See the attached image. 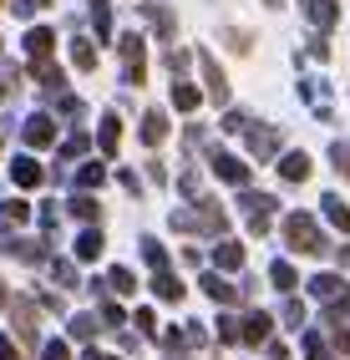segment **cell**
<instances>
[{
	"label": "cell",
	"instance_id": "cell-1",
	"mask_svg": "<svg viewBox=\"0 0 350 360\" xmlns=\"http://www.w3.org/2000/svg\"><path fill=\"white\" fill-rule=\"evenodd\" d=\"M285 238H290L294 254H325V233L315 229L310 213H290V219H285Z\"/></svg>",
	"mask_w": 350,
	"mask_h": 360
},
{
	"label": "cell",
	"instance_id": "cell-2",
	"mask_svg": "<svg viewBox=\"0 0 350 360\" xmlns=\"http://www.w3.org/2000/svg\"><path fill=\"white\" fill-rule=\"evenodd\" d=\"M310 295L325 300V304H350V284H345L340 274H315V279H310Z\"/></svg>",
	"mask_w": 350,
	"mask_h": 360
},
{
	"label": "cell",
	"instance_id": "cell-3",
	"mask_svg": "<svg viewBox=\"0 0 350 360\" xmlns=\"http://www.w3.org/2000/svg\"><path fill=\"white\" fill-rule=\"evenodd\" d=\"M117 46H122V61H127V82L143 86V77H148V71H143V36H122Z\"/></svg>",
	"mask_w": 350,
	"mask_h": 360
},
{
	"label": "cell",
	"instance_id": "cell-4",
	"mask_svg": "<svg viewBox=\"0 0 350 360\" xmlns=\"http://www.w3.org/2000/svg\"><path fill=\"white\" fill-rule=\"evenodd\" d=\"M198 61H203V77H208V97H214V102H228V82H223V71H219V61L208 56V51H203Z\"/></svg>",
	"mask_w": 350,
	"mask_h": 360
},
{
	"label": "cell",
	"instance_id": "cell-5",
	"mask_svg": "<svg viewBox=\"0 0 350 360\" xmlns=\"http://www.w3.org/2000/svg\"><path fill=\"white\" fill-rule=\"evenodd\" d=\"M305 15L315 20L320 31H330V26H335V15H340V6H335V0H305Z\"/></svg>",
	"mask_w": 350,
	"mask_h": 360
},
{
	"label": "cell",
	"instance_id": "cell-6",
	"mask_svg": "<svg viewBox=\"0 0 350 360\" xmlns=\"http://www.w3.org/2000/svg\"><path fill=\"white\" fill-rule=\"evenodd\" d=\"M26 142H31V148H51V142H56L51 117H31V122H26Z\"/></svg>",
	"mask_w": 350,
	"mask_h": 360
},
{
	"label": "cell",
	"instance_id": "cell-7",
	"mask_svg": "<svg viewBox=\"0 0 350 360\" xmlns=\"http://www.w3.org/2000/svg\"><path fill=\"white\" fill-rule=\"evenodd\" d=\"M214 173H219L223 183H249V167H244L239 158H228V153H219V158H214Z\"/></svg>",
	"mask_w": 350,
	"mask_h": 360
},
{
	"label": "cell",
	"instance_id": "cell-8",
	"mask_svg": "<svg viewBox=\"0 0 350 360\" xmlns=\"http://www.w3.org/2000/svg\"><path fill=\"white\" fill-rule=\"evenodd\" d=\"M249 132V148H254V158H269L274 148H279V132H269V127H244Z\"/></svg>",
	"mask_w": 350,
	"mask_h": 360
},
{
	"label": "cell",
	"instance_id": "cell-9",
	"mask_svg": "<svg viewBox=\"0 0 350 360\" xmlns=\"http://www.w3.org/2000/svg\"><path fill=\"white\" fill-rule=\"evenodd\" d=\"M11 178H15L20 188H36V183L46 178V173H41V162H36V158H15V167H11Z\"/></svg>",
	"mask_w": 350,
	"mask_h": 360
},
{
	"label": "cell",
	"instance_id": "cell-10",
	"mask_svg": "<svg viewBox=\"0 0 350 360\" xmlns=\"http://www.w3.org/2000/svg\"><path fill=\"white\" fill-rule=\"evenodd\" d=\"M279 173H285V183H305L310 178V158L305 153H290L285 162H279Z\"/></svg>",
	"mask_w": 350,
	"mask_h": 360
},
{
	"label": "cell",
	"instance_id": "cell-11",
	"mask_svg": "<svg viewBox=\"0 0 350 360\" xmlns=\"http://www.w3.org/2000/svg\"><path fill=\"white\" fill-rule=\"evenodd\" d=\"M269 325H274V320H269V315H259V309H254V315L244 320V340H249V345H264V340H269Z\"/></svg>",
	"mask_w": 350,
	"mask_h": 360
},
{
	"label": "cell",
	"instance_id": "cell-12",
	"mask_svg": "<svg viewBox=\"0 0 350 360\" xmlns=\"http://www.w3.org/2000/svg\"><path fill=\"white\" fill-rule=\"evenodd\" d=\"M51 41H56L51 31H26V56L31 61H46V56H51Z\"/></svg>",
	"mask_w": 350,
	"mask_h": 360
},
{
	"label": "cell",
	"instance_id": "cell-13",
	"mask_svg": "<svg viewBox=\"0 0 350 360\" xmlns=\"http://www.w3.org/2000/svg\"><path fill=\"white\" fill-rule=\"evenodd\" d=\"M320 203H325V219H330V224H335L340 233H350V208H345V203H340L335 193H330V198H320Z\"/></svg>",
	"mask_w": 350,
	"mask_h": 360
},
{
	"label": "cell",
	"instance_id": "cell-14",
	"mask_svg": "<svg viewBox=\"0 0 350 360\" xmlns=\"http://www.w3.org/2000/svg\"><path fill=\"white\" fill-rule=\"evenodd\" d=\"M203 290H208V295H214L219 304H233V300H239V290H233V284H228V279H219V274H208V279H203Z\"/></svg>",
	"mask_w": 350,
	"mask_h": 360
},
{
	"label": "cell",
	"instance_id": "cell-15",
	"mask_svg": "<svg viewBox=\"0 0 350 360\" xmlns=\"http://www.w3.org/2000/svg\"><path fill=\"white\" fill-rule=\"evenodd\" d=\"M162 137H168V117H162V112H148V122H143V142L153 148V142H162Z\"/></svg>",
	"mask_w": 350,
	"mask_h": 360
},
{
	"label": "cell",
	"instance_id": "cell-16",
	"mask_svg": "<svg viewBox=\"0 0 350 360\" xmlns=\"http://www.w3.org/2000/svg\"><path fill=\"white\" fill-rule=\"evenodd\" d=\"M153 290H157L162 300H168V304H178V300H183V279H173V274H157V279H153Z\"/></svg>",
	"mask_w": 350,
	"mask_h": 360
},
{
	"label": "cell",
	"instance_id": "cell-17",
	"mask_svg": "<svg viewBox=\"0 0 350 360\" xmlns=\"http://www.w3.org/2000/svg\"><path fill=\"white\" fill-rule=\"evenodd\" d=\"M173 107H178V112H193V107H198V86L178 82V86H173Z\"/></svg>",
	"mask_w": 350,
	"mask_h": 360
},
{
	"label": "cell",
	"instance_id": "cell-18",
	"mask_svg": "<svg viewBox=\"0 0 350 360\" xmlns=\"http://www.w3.org/2000/svg\"><path fill=\"white\" fill-rule=\"evenodd\" d=\"M97 254H102V233L86 229V233L77 238V259H97Z\"/></svg>",
	"mask_w": 350,
	"mask_h": 360
},
{
	"label": "cell",
	"instance_id": "cell-19",
	"mask_svg": "<svg viewBox=\"0 0 350 360\" xmlns=\"http://www.w3.org/2000/svg\"><path fill=\"white\" fill-rule=\"evenodd\" d=\"M97 330H102L97 315H77V320H72V335H77V340H97Z\"/></svg>",
	"mask_w": 350,
	"mask_h": 360
},
{
	"label": "cell",
	"instance_id": "cell-20",
	"mask_svg": "<svg viewBox=\"0 0 350 360\" xmlns=\"http://www.w3.org/2000/svg\"><path fill=\"white\" fill-rule=\"evenodd\" d=\"M107 284H112V295H132V290H137L132 269H112V274H107Z\"/></svg>",
	"mask_w": 350,
	"mask_h": 360
},
{
	"label": "cell",
	"instance_id": "cell-21",
	"mask_svg": "<svg viewBox=\"0 0 350 360\" xmlns=\"http://www.w3.org/2000/svg\"><path fill=\"white\" fill-rule=\"evenodd\" d=\"M244 264V249L239 244H219V269H239Z\"/></svg>",
	"mask_w": 350,
	"mask_h": 360
},
{
	"label": "cell",
	"instance_id": "cell-22",
	"mask_svg": "<svg viewBox=\"0 0 350 360\" xmlns=\"http://www.w3.org/2000/svg\"><path fill=\"white\" fill-rule=\"evenodd\" d=\"M117 142H122V127H117V117H107V127H102V153H117Z\"/></svg>",
	"mask_w": 350,
	"mask_h": 360
},
{
	"label": "cell",
	"instance_id": "cell-23",
	"mask_svg": "<svg viewBox=\"0 0 350 360\" xmlns=\"http://www.w3.org/2000/svg\"><path fill=\"white\" fill-rule=\"evenodd\" d=\"M269 279H274V290H294V269H290V264H274Z\"/></svg>",
	"mask_w": 350,
	"mask_h": 360
},
{
	"label": "cell",
	"instance_id": "cell-24",
	"mask_svg": "<svg viewBox=\"0 0 350 360\" xmlns=\"http://www.w3.org/2000/svg\"><path fill=\"white\" fill-rule=\"evenodd\" d=\"M102 178H107V167H102V162H86V167H82V178H77V183H82V188H97Z\"/></svg>",
	"mask_w": 350,
	"mask_h": 360
},
{
	"label": "cell",
	"instance_id": "cell-25",
	"mask_svg": "<svg viewBox=\"0 0 350 360\" xmlns=\"http://www.w3.org/2000/svg\"><path fill=\"white\" fill-rule=\"evenodd\" d=\"M132 325L143 330V335H157V315H153V309H137V315H132Z\"/></svg>",
	"mask_w": 350,
	"mask_h": 360
},
{
	"label": "cell",
	"instance_id": "cell-26",
	"mask_svg": "<svg viewBox=\"0 0 350 360\" xmlns=\"http://www.w3.org/2000/svg\"><path fill=\"white\" fill-rule=\"evenodd\" d=\"M325 355H330V350H325L320 335H305V360H325Z\"/></svg>",
	"mask_w": 350,
	"mask_h": 360
},
{
	"label": "cell",
	"instance_id": "cell-27",
	"mask_svg": "<svg viewBox=\"0 0 350 360\" xmlns=\"http://www.w3.org/2000/svg\"><path fill=\"white\" fill-rule=\"evenodd\" d=\"M51 274H56V279L66 284V290H72V284H77V269H72V264H66V259H56V264H51Z\"/></svg>",
	"mask_w": 350,
	"mask_h": 360
},
{
	"label": "cell",
	"instance_id": "cell-28",
	"mask_svg": "<svg viewBox=\"0 0 350 360\" xmlns=\"http://www.w3.org/2000/svg\"><path fill=\"white\" fill-rule=\"evenodd\" d=\"M72 56H77V66H82V71L97 66V51H91V46H72Z\"/></svg>",
	"mask_w": 350,
	"mask_h": 360
},
{
	"label": "cell",
	"instance_id": "cell-29",
	"mask_svg": "<svg viewBox=\"0 0 350 360\" xmlns=\"http://www.w3.org/2000/svg\"><path fill=\"white\" fill-rule=\"evenodd\" d=\"M330 158H335V167H340V173L350 178V142H335V153H330Z\"/></svg>",
	"mask_w": 350,
	"mask_h": 360
},
{
	"label": "cell",
	"instance_id": "cell-30",
	"mask_svg": "<svg viewBox=\"0 0 350 360\" xmlns=\"http://www.w3.org/2000/svg\"><path fill=\"white\" fill-rule=\"evenodd\" d=\"M72 213H82V219H97V203H91V198H86V193H82V198H77V203H72Z\"/></svg>",
	"mask_w": 350,
	"mask_h": 360
},
{
	"label": "cell",
	"instance_id": "cell-31",
	"mask_svg": "<svg viewBox=\"0 0 350 360\" xmlns=\"http://www.w3.org/2000/svg\"><path fill=\"white\" fill-rule=\"evenodd\" d=\"M46 6H51V0H15L20 15H36V11H46Z\"/></svg>",
	"mask_w": 350,
	"mask_h": 360
},
{
	"label": "cell",
	"instance_id": "cell-32",
	"mask_svg": "<svg viewBox=\"0 0 350 360\" xmlns=\"http://www.w3.org/2000/svg\"><path fill=\"white\" fill-rule=\"evenodd\" d=\"M143 254H148V264H153V269H162V264H168V254H162L157 244H143Z\"/></svg>",
	"mask_w": 350,
	"mask_h": 360
},
{
	"label": "cell",
	"instance_id": "cell-33",
	"mask_svg": "<svg viewBox=\"0 0 350 360\" xmlns=\"http://www.w3.org/2000/svg\"><path fill=\"white\" fill-rule=\"evenodd\" d=\"M82 148H86V137H82V132H77V137H66V148H61V153H66V158H77V153H82Z\"/></svg>",
	"mask_w": 350,
	"mask_h": 360
},
{
	"label": "cell",
	"instance_id": "cell-34",
	"mask_svg": "<svg viewBox=\"0 0 350 360\" xmlns=\"http://www.w3.org/2000/svg\"><path fill=\"white\" fill-rule=\"evenodd\" d=\"M41 360H72V355H66V345H46V355Z\"/></svg>",
	"mask_w": 350,
	"mask_h": 360
},
{
	"label": "cell",
	"instance_id": "cell-35",
	"mask_svg": "<svg viewBox=\"0 0 350 360\" xmlns=\"http://www.w3.org/2000/svg\"><path fill=\"white\" fill-rule=\"evenodd\" d=\"M0 360H15V345L6 340V335H0Z\"/></svg>",
	"mask_w": 350,
	"mask_h": 360
},
{
	"label": "cell",
	"instance_id": "cell-36",
	"mask_svg": "<svg viewBox=\"0 0 350 360\" xmlns=\"http://www.w3.org/2000/svg\"><path fill=\"white\" fill-rule=\"evenodd\" d=\"M335 350H350V330H335Z\"/></svg>",
	"mask_w": 350,
	"mask_h": 360
},
{
	"label": "cell",
	"instance_id": "cell-37",
	"mask_svg": "<svg viewBox=\"0 0 350 360\" xmlns=\"http://www.w3.org/2000/svg\"><path fill=\"white\" fill-rule=\"evenodd\" d=\"M86 360H117V355H107V350H86Z\"/></svg>",
	"mask_w": 350,
	"mask_h": 360
},
{
	"label": "cell",
	"instance_id": "cell-38",
	"mask_svg": "<svg viewBox=\"0 0 350 360\" xmlns=\"http://www.w3.org/2000/svg\"><path fill=\"white\" fill-rule=\"evenodd\" d=\"M0 304H6V284H0Z\"/></svg>",
	"mask_w": 350,
	"mask_h": 360
}]
</instances>
